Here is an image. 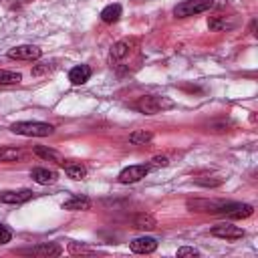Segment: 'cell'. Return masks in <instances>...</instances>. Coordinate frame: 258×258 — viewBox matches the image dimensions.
<instances>
[{"label": "cell", "instance_id": "4fadbf2b", "mask_svg": "<svg viewBox=\"0 0 258 258\" xmlns=\"http://www.w3.org/2000/svg\"><path fill=\"white\" fill-rule=\"evenodd\" d=\"M30 177L40 185H48V183H54L58 179V173L52 169H46V167H34L30 171Z\"/></svg>", "mask_w": 258, "mask_h": 258}, {"label": "cell", "instance_id": "44dd1931", "mask_svg": "<svg viewBox=\"0 0 258 258\" xmlns=\"http://www.w3.org/2000/svg\"><path fill=\"white\" fill-rule=\"evenodd\" d=\"M129 50H131V42H129L127 38H123V40H119V42L113 44V48H111V56H113L115 60H121L123 56L129 54Z\"/></svg>", "mask_w": 258, "mask_h": 258}, {"label": "cell", "instance_id": "d4e9b609", "mask_svg": "<svg viewBox=\"0 0 258 258\" xmlns=\"http://www.w3.org/2000/svg\"><path fill=\"white\" fill-rule=\"evenodd\" d=\"M69 252H71V254H79V252H83V254H91V252H93V248H89V246H85V244L69 242Z\"/></svg>", "mask_w": 258, "mask_h": 258}, {"label": "cell", "instance_id": "ba28073f", "mask_svg": "<svg viewBox=\"0 0 258 258\" xmlns=\"http://www.w3.org/2000/svg\"><path fill=\"white\" fill-rule=\"evenodd\" d=\"M149 169H151V167H149V165H145V163L129 165V167L121 169V173H119V181H121V183H135V181L143 179V177L147 175V171H149Z\"/></svg>", "mask_w": 258, "mask_h": 258}, {"label": "cell", "instance_id": "d6986e66", "mask_svg": "<svg viewBox=\"0 0 258 258\" xmlns=\"http://www.w3.org/2000/svg\"><path fill=\"white\" fill-rule=\"evenodd\" d=\"M22 157H24V151L22 149H16V147H0V161L12 163V161H20Z\"/></svg>", "mask_w": 258, "mask_h": 258}, {"label": "cell", "instance_id": "5b68a950", "mask_svg": "<svg viewBox=\"0 0 258 258\" xmlns=\"http://www.w3.org/2000/svg\"><path fill=\"white\" fill-rule=\"evenodd\" d=\"M20 254H30V256H40V258H52V256H60L62 248L56 242H44V244H36L32 248H24L18 250Z\"/></svg>", "mask_w": 258, "mask_h": 258}, {"label": "cell", "instance_id": "4316f807", "mask_svg": "<svg viewBox=\"0 0 258 258\" xmlns=\"http://www.w3.org/2000/svg\"><path fill=\"white\" fill-rule=\"evenodd\" d=\"M12 240V232L0 222V244H6V242H10Z\"/></svg>", "mask_w": 258, "mask_h": 258}, {"label": "cell", "instance_id": "ffe728a7", "mask_svg": "<svg viewBox=\"0 0 258 258\" xmlns=\"http://www.w3.org/2000/svg\"><path fill=\"white\" fill-rule=\"evenodd\" d=\"M34 155L40 157V159H46V161H58V163L62 161L58 151H54V149H50V147H44V145H36V147H34Z\"/></svg>", "mask_w": 258, "mask_h": 258}, {"label": "cell", "instance_id": "30bf717a", "mask_svg": "<svg viewBox=\"0 0 258 258\" xmlns=\"http://www.w3.org/2000/svg\"><path fill=\"white\" fill-rule=\"evenodd\" d=\"M129 248H131L135 254H151V252L157 250V240L151 238V236H141V238L131 240Z\"/></svg>", "mask_w": 258, "mask_h": 258}, {"label": "cell", "instance_id": "8992f818", "mask_svg": "<svg viewBox=\"0 0 258 258\" xmlns=\"http://www.w3.org/2000/svg\"><path fill=\"white\" fill-rule=\"evenodd\" d=\"M6 54H8V58H16V60H36L42 56V50L34 44H18V46L10 48Z\"/></svg>", "mask_w": 258, "mask_h": 258}, {"label": "cell", "instance_id": "7c38bea8", "mask_svg": "<svg viewBox=\"0 0 258 258\" xmlns=\"http://www.w3.org/2000/svg\"><path fill=\"white\" fill-rule=\"evenodd\" d=\"M91 75H93V71H91L89 64H77L69 71V81L73 85H85L91 79Z\"/></svg>", "mask_w": 258, "mask_h": 258}, {"label": "cell", "instance_id": "3957f363", "mask_svg": "<svg viewBox=\"0 0 258 258\" xmlns=\"http://www.w3.org/2000/svg\"><path fill=\"white\" fill-rule=\"evenodd\" d=\"M214 6V0H183L173 8V14L177 18H189L202 12H208Z\"/></svg>", "mask_w": 258, "mask_h": 258}, {"label": "cell", "instance_id": "484cf974", "mask_svg": "<svg viewBox=\"0 0 258 258\" xmlns=\"http://www.w3.org/2000/svg\"><path fill=\"white\" fill-rule=\"evenodd\" d=\"M169 163V159L165 157V155H155L153 159H151V163H149V167H165Z\"/></svg>", "mask_w": 258, "mask_h": 258}, {"label": "cell", "instance_id": "f1b7e54d", "mask_svg": "<svg viewBox=\"0 0 258 258\" xmlns=\"http://www.w3.org/2000/svg\"><path fill=\"white\" fill-rule=\"evenodd\" d=\"M46 71H50L48 62H44V64H38V67H34V69H32V75H42V73H46Z\"/></svg>", "mask_w": 258, "mask_h": 258}, {"label": "cell", "instance_id": "ac0fdd59", "mask_svg": "<svg viewBox=\"0 0 258 258\" xmlns=\"http://www.w3.org/2000/svg\"><path fill=\"white\" fill-rule=\"evenodd\" d=\"M133 226H135L137 230H153V228L157 226V220H155L151 214L141 212V214H137V216L133 218Z\"/></svg>", "mask_w": 258, "mask_h": 258}, {"label": "cell", "instance_id": "83f0119b", "mask_svg": "<svg viewBox=\"0 0 258 258\" xmlns=\"http://www.w3.org/2000/svg\"><path fill=\"white\" fill-rule=\"evenodd\" d=\"M177 256H200V250L189 248V246H181V248L177 250Z\"/></svg>", "mask_w": 258, "mask_h": 258}, {"label": "cell", "instance_id": "9c48e42d", "mask_svg": "<svg viewBox=\"0 0 258 258\" xmlns=\"http://www.w3.org/2000/svg\"><path fill=\"white\" fill-rule=\"evenodd\" d=\"M222 204H224V202H218V200H202V198H198V200H189V202H187V208H189L191 212L218 214L220 208H222Z\"/></svg>", "mask_w": 258, "mask_h": 258}, {"label": "cell", "instance_id": "8fae6325", "mask_svg": "<svg viewBox=\"0 0 258 258\" xmlns=\"http://www.w3.org/2000/svg\"><path fill=\"white\" fill-rule=\"evenodd\" d=\"M34 196L32 189H10V191H0V202L2 204H24Z\"/></svg>", "mask_w": 258, "mask_h": 258}, {"label": "cell", "instance_id": "52a82bcc", "mask_svg": "<svg viewBox=\"0 0 258 258\" xmlns=\"http://www.w3.org/2000/svg\"><path fill=\"white\" fill-rule=\"evenodd\" d=\"M210 232H212V236H216V238H224V240H240V238H244V230H242L240 226L230 224V222L216 224Z\"/></svg>", "mask_w": 258, "mask_h": 258}, {"label": "cell", "instance_id": "9a60e30c", "mask_svg": "<svg viewBox=\"0 0 258 258\" xmlns=\"http://www.w3.org/2000/svg\"><path fill=\"white\" fill-rule=\"evenodd\" d=\"M121 12H123V8H121V4H109V6H105L103 10H101V20L105 22V24H115L119 18H121Z\"/></svg>", "mask_w": 258, "mask_h": 258}, {"label": "cell", "instance_id": "6da1fadb", "mask_svg": "<svg viewBox=\"0 0 258 258\" xmlns=\"http://www.w3.org/2000/svg\"><path fill=\"white\" fill-rule=\"evenodd\" d=\"M10 131L24 137H48L54 133V127L42 121H16L10 125Z\"/></svg>", "mask_w": 258, "mask_h": 258}, {"label": "cell", "instance_id": "277c9868", "mask_svg": "<svg viewBox=\"0 0 258 258\" xmlns=\"http://www.w3.org/2000/svg\"><path fill=\"white\" fill-rule=\"evenodd\" d=\"M218 214H224L232 220H240V218H250L254 214V208L250 204H242V202H224Z\"/></svg>", "mask_w": 258, "mask_h": 258}, {"label": "cell", "instance_id": "cb8c5ba5", "mask_svg": "<svg viewBox=\"0 0 258 258\" xmlns=\"http://www.w3.org/2000/svg\"><path fill=\"white\" fill-rule=\"evenodd\" d=\"M20 81H22V75L20 73L0 69V85H18Z\"/></svg>", "mask_w": 258, "mask_h": 258}, {"label": "cell", "instance_id": "7a4b0ae2", "mask_svg": "<svg viewBox=\"0 0 258 258\" xmlns=\"http://www.w3.org/2000/svg\"><path fill=\"white\" fill-rule=\"evenodd\" d=\"M139 113H145V115H155V113H161L165 109H171L173 103L167 99V97H159V95H143L135 101L133 105Z\"/></svg>", "mask_w": 258, "mask_h": 258}, {"label": "cell", "instance_id": "5bb4252c", "mask_svg": "<svg viewBox=\"0 0 258 258\" xmlns=\"http://www.w3.org/2000/svg\"><path fill=\"white\" fill-rule=\"evenodd\" d=\"M64 173L71 177V179H83L87 175V167L83 163H77V161H60Z\"/></svg>", "mask_w": 258, "mask_h": 258}, {"label": "cell", "instance_id": "603a6c76", "mask_svg": "<svg viewBox=\"0 0 258 258\" xmlns=\"http://www.w3.org/2000/svg\"><path fill=\"white\" fill-rule=\"evenodd\" d=\"M194 181L198 185H204V187H218V185H222L224 179L218 175H198V177H194Z\"/></svg>", "mask_w": 258, "mask_h": 258}, {"label": "cell", "instance_id": "2e32d148", "mask_svg": "<svg viewBox=\"0 0 258 258\" xmlns=\"http://www.w3.org/2000/svg\"><path fill=\"white\" fill-rule=\"evenodd\" d=\"M89 208H91V200L85 196H73L71 200H67L62 204V210H69V212H81V210H89Z\"/></svg>", "mask_w": 258, "mask_h": 258}, {"label": "cell", "instance_id": "e0dca14e", "mask_svg": "<svg viewBox=\"0 0 258 258\" xmlns=\"http://www.w3.org/2000/svg\"><path fill=\"white\" fill-rule=\"evenodd\" d=\"M208 26L212 30H232L236 26V20L230 16H212L208 20Z\"/></svg>", "mask_w": 258, "mask_h": 258}, {"label": "cell", "instance_id": "7402d4cb", "mask_svg": "<svg viewBox=\"0 0 258 258\" xmlns=\"http://www.w3.org/2000/svg\"><path fill=\"white\" fill-rule=\"evenodd\" d=\"M151 139H153V133L151 131H145V129H137V131H133L129 135V143L131 145H145Z\"/></svg>", "mask_w": 258, "mask_h": 258}]
</instances>
